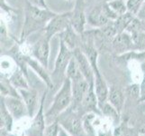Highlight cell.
<instances>
[{
  "label": "cell",
  "mask_w": 145,
  "mask_h": 136,
  "mask_svg": "<svg viewBox=\"0 0 145 136\" xmlns=\"http://www.w3.org/2000/svg\"><path fill=\"white\" fill-rule=\"evenodd\" d=\"M57 15L47 7L27 2L25 9V20L21 34V41H24L30 34L38 29H44L47 24Z\"/></svg>",
  "instance_id": "1"
},
{
  "label": "cell",
  "mask_w": 145,
  "mask_h": 136,
  "mask_svg": "<svg viewBox=\"0 0 145 136\" xmlns=\"http://www.w3.org/2000/svg\"><path fill=\"white\" fill-rule=\"evenodd\" d=\"M73 101L72 84L71 79L66 77L62 82L61 89L58 91L53 100V103L50 110L46 113L45 117H56L66 110Z\"/></svg>",
  "instance_id": "2"
},
{
  "label": "cell",
  "mask_w": 145,
  "mask_h": 136,
  "mask_svg": "<svg viewBox=\"0 0 145 136\" xmlns=\"http://www.w3.org/2000/svg\"><path fill=\"white\" fill-rule=\"evenodd\" d=\"M73 57V51L69 49L61 40H59V50L55 61L54 70L52 72V80L54 84V87L59 84V80L63 82L66 78V71L68 65Z\"/></svg>",
  "instance_id": "3"
},
{
  "label": "cell",
  "mask_w": 145,
  "mask_h": 136,
  "mask_svg": "<svg viewBox=\"0 0 145 136\" xmlns=\"http://www.w3.org/2000/svg\"><path fill=\"white\" fill-rule=\"evenodd\" d=\"M117 17L118 16L109 8L107 4H103L91 10L88 16V22L95 27L101 28L110 21H114Z\"/></svg>",
  "instance_id": "4"
},
{
  "label": "cell",
  "mask_w": 145,
  "mask_h": 136,
  "mask_svg": "<svg viewBox=\"0 0 145 136\" xmlns=\"http://www.w3.org/2000/svg\"><path fill=\"white\" fill-rule=\"evenodd\" d=\"M71 11L65 12L62 14H57L53 18L51 19V21L47 24L45 28L43 29L44 34L51 40L54 36L61 34L69 26H71Z\"/></svg>",
  "instance_id": "5"
},
{
  "label": "cell",
  "mask_w": 145,
  "mask_h": 136,
  "mask_svg": "<svg viewBox=\"0 0 145 136\" xmlns=\"http://www.w3.org/2000/svg\"><path fill=\"white\" fill-rule=\"evenodd\" d=\"M88 22V17L85 13V3L84 0H76L75 7L71 11V23L72 28L78 34H81L85 32V27Z\"/></svg>",
  "instance_id": "6"
},
{
  "label": "cell",
  "mask_w": 145,
  "mask_h": 136,
  "mask_svg": "<svg viewBox=\"0 0 145 136\" xmlns=\"http://www.w3.org/2000/svg\"><path fill=\"white\" fill-rule=\"evenodd\" d=\"M50 41L51 40L43 34L42 37L40 38L32 47V54L34 58L37 59L45 68H48L49 64Z\"/></svg>",
  "instance_id": "7"
},
{
  "label": "cell",
  "mask_w": 145,
  "mask_h": 136,
  "mask_svg": "<svg viewBox=\"0 0 145 136\" xmlns=\"http://www.w3.org/2000/svg\"><path fill=\"white\" fill-rule=\"evenodd\" d=\"M73 56L77 60V63L78 64V67L83 74L84 78L87 80V82L90 84L95 81V74L93 71V68L91 66V64L89 62L88 56L82 51L80 47L76 48L73 50Z\"/></svg>",
  "instance_id": "8"
},
{
  "label": "cell",
  "mask_w": 145,
  "mask_h": 136,
  "mask_svg": "<svg viewBox=\"0 0 145 136\" xmlns=\"http://www.w3.org/2000/svg\"><path fill=\"white\" fill-rule=\"evenodd\" d=\"M112 48L117 54L123 55L127 52H131L134 46L132 36L128 32L117 34L111 42Z\"/></svg>",
  "instance_id": "9"
},
{
  "label": "cell",
  "mask_w": 145,
  "mask_h": 136,
  "mask_svg": "<svg viewBox=\"0 0 145 136\" xmlns=\"http://www.w3.org/2000/svg\"><path fill=\"white\" fill-rule=\"evenodd\" d=\"M3 100L7 110L14 118L20 119L28 114L26 105L24 102H23V99L20 97L8 95V96L3 98Z\"/></svg>",
  "instance_id": "10"
},
{
  "label": "cell",
  "mask_w": 145,
  "mask_h": 136,
  "mask_svg": "<svg viewBox=\"0 0 145 136\" xmlns=\"http://www.w3.org/2000/svg\"><path fill=\"white\" fill-rule=\"evenodd\" d=\"M46 97V93L42 95L40 107L35 116L33 117V122L28 130L30 136H44V130H45V120L43 114V103Z\"/></svg>",
  "instance_id": "11"
},
{
  "label": "cell",
  "mask_w": 145,
  "mask_h": 136,
  "mask_svg": "<svg viewBox=\"0 0 145 136\" xmlns=\"http://www.w3.org/2000/svg\"><path fill=\"white\" fill-rule=\"evenodd\" d=\"M24 59H25L27 64L39 75L40 77H41V79L46 84V85L49 88H53L54 87V84H53L52 80V77L50 76L49 74L46 71L47 68L44 67L37 59L32 58V57L28 56V55H26V54H24Z\"/></svg>",
  "instance_id": "12"
},
{
  "label": "cell",
  "mask_w": 145,
  "mask_h": 136,
  "mask_svg": "<svg viewBox=\"0 0 145 136\" xmlns=\"http://www.w3.org/2000/svg\"><path fill=\"white\" fill-rule=\"evenodd\" d=\"M94 86H95V92H96L97 97L98 100V103L101 106L103 103H105L107 101L108 94H109V88L101 74H95Z\"/></svg>",
  "instance_id": "13"
},
{
  "label": "cell",
  "mask_w": 145,
  "mask_h": 136,
  "mask_svg": "<svg viewBox=\"0 0 145 136\" xmlns=\"http://www.w3.org/2000/svg\"><path fill=\"white\" fill-rule=\"evenodd\" d=\"M72 84V94H73V102L75 105L81 104L82 101L86 95L88 90L89 88V84L85 78H81L77 81L71 82Z\"/></svg>",
  "instance_id": "14"
},
{
  "label": "cell",
  "mask_w": 145,
  "mask_h": 136,
  "mask_svg": "<svg viewBox=\"0 0 145 136\" xmlns=\"http://www.w3.org/2000/svg\"><path fill=\"white\" fill-rule=\"evenodd\" d=\"M19 92L21 94V98L23 99V101L27 107L28 115L30 117H33L34 113L36 112V108H37L36 92L33 90H30V88L20 89Z\"/></svg>",
  "instance_id": "15"
},
{
  "label": "cell",
  "mask_w": 145,
  "mask_h": 136,
  "mask_svg": "<svg viewBox=\"0 0 145 136\" xmlns=\"http://www.w3.org/2000/svg\"><path fill=\"white\" fill-rule=\"evenodd\" d=\"M78 36H80V34H78L75 31L71 26H69L64 32L59 34V40H61L69 49L72 50V51L76 48H78L79 43H81V39L79 40Z\"/></svg>",
  "instance_id": "16"
},
{
  "label": "cell",
  "mask_w": 145,
  "mask_h": 136,
  "mask_svg": "<svg viewBox=\"0 0 145 136\" xmlns=\"http://www.w3.org/2000/svg\"><path fill=\"white\" fill-rule=\"evenodd\" d=\"M98 100L97 97L96 92H95V86H94V83L89 84V88L88 90V92L85 95V97L81 103V105L88 111H90V112L96 113L97 114H100V112L97 109V105H98Z\"/></svg>",
  "instance_id": "17"
},
{
  "label": "cell",
  "mask_w": 145,
  "mask_h": 136,
  "mask_svg": "<svg viewBox=\"0 0 145 136\" xmlns=\"http://www.w3.org/2000/svg\"><path fill=\"white\" fill-rule=\"evenodd\" d=\"M108 102L116 108L119 113H121L124 103V96L121 90L116 87H111L109 89L108 94Z\"/></svg>",
  "instance_id": "18"
},
{
  "label": "cell",
  "mask_w": 145,
  "mask_h": 136,
  "mask_svg": "<svg viewBox=\"0 0 145 136\" xmlns=\"http://www.w3.org/2000/svg\"><path fill=\"white\" fill-rule=\"evenodd\" d=\"M26 75L24 74L21 69L18 68L14 71L9 79L10 84L16 89H29V84L26 81Z\"/></svg>",
  "instance_id": "19"
},
{
  "label": "cell",
  "mask_w": 145,
  "mask_h": 136,
  "mask_svg": "<svg viewBox=\"0 0 145 136\" xmlns=\"http://www.w3.org/2000/svg\"><path fill=\"white\" fill-rule=\"evenodd\" d=\"M63 123L65 124V129L67 131H69L74 134H78L80 133L83 129H82V122L80 121V119L78 118L75 115H71L69 117H68L67 119H65L62 121Z\"/></svg>",
  "instance_id": "20"
},
{
  "label": "cell",
  "mask_w": 145,
  "mask_h": 136,
  "mask_svg": "<svg viewBox=\"0 0 145 136\" xmlns=\"http://www.w3.org/2000/svg\"><path fill=\"white\" fill-rule=\"evenodd\" d=\"M135 17L136 16L134 14L128 11L127 13L122 15V16H119L114 20V25H116V27L118 34L125 31L127 27L130 25V23L135 18Z\"/></svg>",
  "instance_id": "21"
},
{
  "label": "cell",
  "mask_w": 145,
  "mask_h": 136,
  "mask_svg": "<svg viewBox=\"0 0 145 136\" xmlns=\"http://www.w3.org/2000/svg\"><path fill=\"white\" fill-rule=\"evenodd\" d=\"M66 77L71 79V81H77V80H79L81 78H84L83 74L80 71V69L78 67V64L77 63V60L75 59V57L73 56L69 62L67 71H66Z\"/></svg>",
  "instance_id": "22"
},
{
  "label": "cell",
  "mask_w": 145,
  "mask_h": 136,
  "mask_svg": "<svg viewBox=\"0 0 145 136\" xmlns=\"http://www.w3.org/2000/svg\"><path fill=\"white\" fill-rule=\"evenodd\" d=\"M101 108H102V113L105 116L108 117L110 119V121H112V122L114 123H119L120 113L109 102L108 103L106 102L105 103H103L101 105Z\"/></svg>",
  "instance_id": "23"
},
{
  "label": "cell",
  "mask_w": 145,
  "mask_h": 136,
  "mask_svg": "<svg viewBox=\"0 0 145 136\" xmlns=\"http://www.w3.org/2000/svg\"><path fill=\"white\" fill-rule=\"evenodd\" d=\"M13 116L7 110L3 98H1V126L5 127L7 131L12 130Z\"/></svg>",
  "instance_id": "24"
},
{
  "label": "cell",
  "mask_w": 145,
  "mask_h": 136,
  "mask_svg": "<svg viewBox=\"0 0 145 136\" xmlns=\"http://www.w3.org/2000/svg\"><path fill=\"white\" fill-rule=\"evenodd\" d=\"M106 4L109 7V8L111 9L114 14L117 15L118 17L128 12L127 5L123 0H112V1H110Z\"/></svg>",
  "instance_id": "25"
},
{
  "label": "cell",
  "mask_w": 145,
  "mask_h": 136,
  "mask_svg": "<svg viewBox=\"0 0 145 136\" xmlns=\"http://www.w3.org/2000/svg\"><path fill=\"white\" fill-rule=\"evenodd\" d=\"M59 125L58 121L52 123L50 125L45 127L44 130V136H59Z\"/></svg>",
  "instance_id": "26"
},
{
  "label": "cell",
  "mask_w": 145,
  "mask_h": 136,
  "mask_svg": "<svg viewBox=\"0 0 145 136\" xmlns=\"http://www.w3.org/2000/svg\"><path fill=\"white\" fill-rule=\"evenodd\" d=\"M127 93L133 99H139L141 98V87L137 84H133L129 85L127 88Z\"/></svg>",
  "instance_id": "27"
},
{
  "label": "cell",
  "mask_w": 145,
  "mask_h": 136,
  "mask_svg": "<svg viewBox=\"0 0 145 136\" xmlns=\"http://www.w3.org/2000/svg\"><path fill=\"white\" fill-rule=\"evenodd\" d=\"M126 5H127L128 11L136 16L137 12L139 11L140 7L142 6V3L141 0H127Z\"/></svg>",
  "instance_id": "28"
},
{
  "label": "cell",
  "mask_w": 145,
  "mask_h": 136,
  "mask_svg": "<svg viewBox=\"0 0 145 136\" xmlns=\"http://www.w3.org/2000/svg\"><path fill=\"white\" fill-rule=\"evenodd\" d=\"M114 136H131L130 131L124 126H119L114 131Z\"/></svg>",
  "instance_id": "29"
},
{
  "label": "cell",
  "mask_w": 145,
  "mask_h": 136,
  "mask_svg": "<svg viewBox=\"0 0 145 136\" xmlns=\"http://www.w3.org/2000/svg\"><path fill=\"white\" fill-rule=\"evenodd\" d=\"M140 87H141V98H140V101L142 102V101H145V72L142 84H140Z\"/></svg>",
  "instance_id": "30"
},
{
  "label": "cell",
  "mask_w": 145,
  "mask_h": 136,
  "mask_svg": "<svg viewBox=\"0 0 145 136\" xmlns=\"http://www.w3.org/2000/svg\"><path fill=\"white\" fill-rule=\"evenodd\" d=\"M35 5H38V6L42 7H47L45 0H35Z\"/></svg>",
  "instance_id": "31"
},
{
  "label": "cell",
  "mask_w": 145,
  "mask_h": 136,
  "mask_svg": "<svg viewBox=\"0 0 145 136\" xmlns=\"http://www.w3.org/2000/svg\"><path fill=\"white\" fill-rule=\"evenodd\" d=\"M59 136H69L68 133H66V131H65L61 125H59Z\"/></svg>",
  "instance_id": "32"
},
{
  "label": "cell",
  "mask_w": 145,
  "mask_h": 136,
  "mask_svg": "<svg viewBox=\"0 0 145 136\" xmlns=\"http://www.w3.org/2000/svg\"><path fill=\"white\" fill-rule=\"evenodd\" d=\"M140 133H141V134H145V124L141 128V130H140Z\"/></svg>",
  "instance_id": "33"
},
{
  "label": "cell",
  "mask_w": 145,
  "mask_h": 136,
  "mask_svg": "<svg viewBox=\"0 0 145 136\" xmlns=\"http://www.w3.org/2000/svg\"><path fill=\"white\" fill-rule=\"evenodd\" d=\"M8 136H14V135H8Z\"/></svg>",
  "instance_id": "34"
},
{
  "label": "cell",
  "mask_w": 145,
  "mask_h": 136,
  "mask_svg": "<svg viewBox=\"0 0 145 136\" xmlns=\"http://www.w3.org/2000/svg\"><path fill=\"white\" fill-rule=\"evenodd\" d=\"M140 136H142V135H140Z\"/></svg>",
  "instance_id": "35"
},
{
  "label": "cell",
  "mask_w": 145,
  "mask_h": 136,
  "mask_svg": "<svg viewBox=\"0 0 145 136\" xmlns=\"http://www.w3.org/2000/svg\"><path fill=\"white\" fill-rule=\"evenodd\" d=\"M144 3H145V2H144Z\"/></svg>",
  "instance_id": "36"
}]
</instances>
